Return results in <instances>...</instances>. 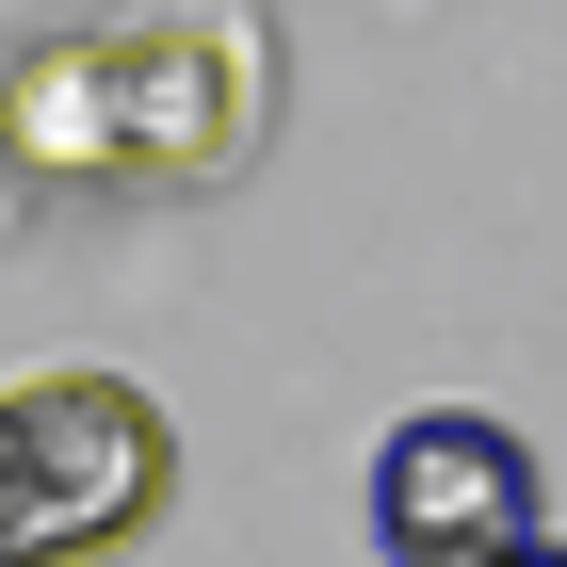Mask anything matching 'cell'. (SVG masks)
<instances>
[{"mask_svg": "<svg viewBox=\"0 0 567 567\" xmlns=\"http://www.w3.org/2000/svg\"><path fill=\"white\" fill-rule=\"evenodd\" d=\"M178 486V437L131 373H17L0 390V567H82V551H131Z\"/></svg>", "mask_w": 567, "mask_h": 567, "instance_id": "obj_1", "label": "cell"}, {"mask_svg": "<svg viewBox=\"0 0 567 567\" xmlns=\"http://www.w3.org/2000/svg\"><path fill=\"white\" fill-rule=\"evenodd\" d=\"M535 535V454L486 405H422L373 437V551L390 567H486Z\"/></svg>", "mask_w": 567, "mask_h": 567, "instance_id": "obj_2", "label": "cell"}, {"mask_svg": "<svg viewBox=\"0 0 567 567\" xmlns=\"http://www.w3.org/2000/svg\"><path fill=\"white\" fill-rule=\"evenodd\" d=\"M486 567H567V535H519V551H486Z\"/></svg>", "mask_w": 567, "mask_h": 567, "instance_id": "obj_3", "label": "cell"}]
</instances>
